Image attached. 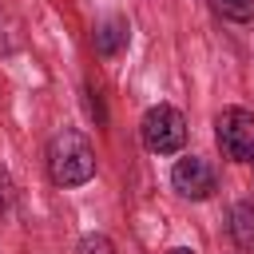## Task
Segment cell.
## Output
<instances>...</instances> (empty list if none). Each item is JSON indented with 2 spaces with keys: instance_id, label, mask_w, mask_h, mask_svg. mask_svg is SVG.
Here are the masks:
<instances>
[{
  "instance_id": "cell-1",
  "label": "cell",
  "mask_w": 254,
  "mask_h": 254,
  "mask_svg": "<svg viewBox=\"0 0 254 254\" xmlns=\"http://www.w3.org/2000/svg\"><path fill=\"white\" fill-rule=\"evenodd\" d=\"M48 175L56 187H83L95 179V147L83 131L64 127L48 139Z\"/></svg>"
},
{
  "instance_id": "cell-2",
  "label": "cell",
  "mask_w": 254,
  "mask_h": 254,
  "mask_svg": "<svg viewBox=\"0 0 254 254\" xmlns=\"http://www.w3.org/2000/svg\"><path fill=\"white\" fill-rule=\"evenodd\" d=\"M139 135H143V147L155 151V155H175L183 143H187V119L179 107L171 103H155L147 107L143 123H139Z\"/></svg>"
},
{
  "instance_id": "cell-3",
  "label": "cell",
  "mask_w": 254,
  "mask_h": 254,
  "mask_svg": "<svg viewBox=\"0 0 254 254\" xmlns=\"http://www.w3.org/2000/svg\"><path fill=\"white\" fill-rule=\"evenodd\" d=\"M214 139H218L222 159L246 163L254 155V115L246 107H222L214 119Z\"/></svg>"
},
{
  "instance_id": "cell-4",
  "label": "cell",
  "mask_w": 254,
  "mask_h": 254,
  "mask_svg": "<svg viewBox=\"0 0 254 254\" xmlns=\"http://www.w3.org/2000/svg\"><path fill=\"white\" fill-rule=\"evenodd\" d=\"M171 187H175L183 198L202 202V198L214 194V167H210L206 159H198V155H187V159L175 163V171H171Z\"/></svg>"
},
{
  "instance_id": "cell-5",
  "label": "cell",
  "mask_w": 254,
  "mask_h": 254,
  "mask_svg": "<svg viewBox=\"0 0 254 254\" xmlns=\"http://www.w3.org/2000/svg\"><path fill=\"white\" fill-rule=\"evenodd\" d=\"M127 40H131V28H127L123 16H107V20H99L95 32H91V48H95V56H103V60H115V56L127 48Z\"/></svg>"
},
{
  "instance_id": "cell-6",
  "label": "cell",
  "mask_w": 254,
  "mask_h": 254,
  "mask_svg": "<svg viewBox=\"0 0 254 254\" xmlns=\"http://www.w3.org/2000/svg\"><path fill=\"white\" fill-rule=\"evenodd\" d=\"M230 238L242 250H254V202H234L230 206Z\"/></svg>"
},
{
  "instance_id": "cell-7",
  "label": "cell",
  "mask_w": 254,
  "mask_h": 254,
  "mask_svg": "<svg viewBox=\"0 0 254 254\" xmlns=\"http://www.w3.org/2000/svg\"><path fill=\"white\" fill-rule=\"evenodd\" d=\"M210 4H214L218 16H226V20H234V24L254 20V0H210Z\"/></svg>"
},
{
  "instance_id": "cell-8",
  "label": "cell",
  "mask_w": 254,
  "mask_h": 254,
  "mask_svg": "<svg viewBox=\"0 0 254 254\" xmlns=\"http://www.w3.org/2000/svg\"><path fill=\"white\" fill-rule=\"evenodd\" d=\"M79 254H115V246H111L107 234H87V238L79 242Z\"/></svg>"
},
{
  "instance_id": "cell-9",
  "label": "cell",
  "mask_w": 254,
  "mask_h": 254,
  "mask_svg": "<svg viewBox=\"0 0 254 254\" xmlns=\"http://www.w3.org/2000/svg\"><path fill=\"white\" fill-rule=\"evenodd\" d=\"M8 206H12V179H8V171L0 167V218L8 214Z\"/></svg>"
},
{
  "instance_id": "cell-10",
  "label": "cell",
  "mask_w": 254,
  "mask_h": 254,
  "mask_svg": "<svg viewBox=\"0 0 254 254\" xmlns=\"http://www.w3.org/2000/svg\"><path fill=\"white\" fill-rule=\"evenodd\" d=\"M167 254H194L190 246H175V250H167Z\"/></svg>"
},
{
  "instance_id": "cell-11",
  "label": "cell",
  "mask_w": 254,
  "mask_h": 254,
  "mask_svg": "<svg viewBox=\"0 0 254 254\" xmlns=\"http://www.w3.org/2000/svg\"><path fill=\"white\" fill-rule=\"evenodd\" d=\"M250 159H254V155H250Z\"/></svg>"
}]
</instances>
